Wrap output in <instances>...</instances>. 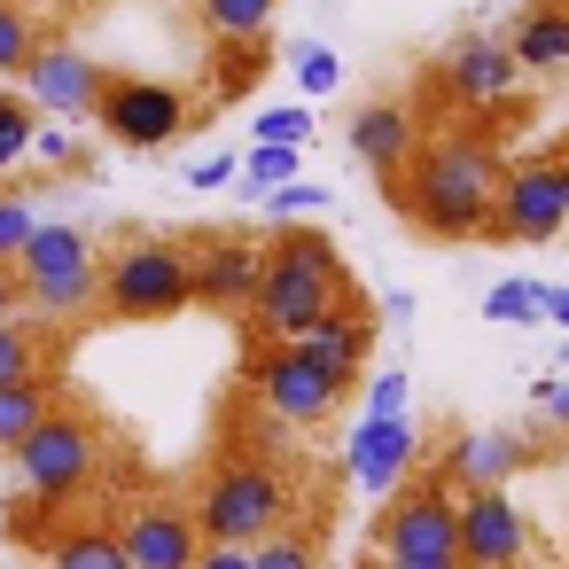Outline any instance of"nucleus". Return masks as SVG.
I'll list each match as a JSON object with an SVG mask.
<instances>
[{
    "instance_id": "nucleus-1",
    "label": "nucleus",
    "mask_w": 569,
    "mask_h": 569,
    "mask_svg": "<svg viewBox=\"0 0 569 569\" xmlns=\"http://www.w3.org/2000/svg\"><path fill=\"white\" fill-rule=\"evenodd\" d=\"M499 188H507V164L483 133H437L413 149L406 180H390V203L437 242H476L491 234Z\"/></svg>"
},
{
    "instance_id": "nucleus-2",
    "label": "nucleus",
    "mask_w": 569,
    "mask_h": 569,
    "mask_svg": "<svg viewBox=\"0 0 569 569\" xmlns=\"http://www.w3.org/2000/svg\"><path fill=\"white\" fill-rule=\"evenodd\" d=\"M343 312H367L343 250L320 227H281L266 242V281H258V305H250L258 343H305L312 328H328Z\"/></svg>"
},
{
    "instance_id": "nucleus-3",
    "label": "nucleus",
    "mask_w": 569,
    "mask_h": 569,
    "mask_svg": "<svg viewBox=\"0 0 569 569\" xmlns=\"http://www.w3.org/2000/svg\"><path fill=\"white\" fill-rule=\"evenodd\" d=\"M196 530L203 546H266L273 530H289L297 515V483L281 460H258V452H227L211 460V476L196 483Z\"/></svg>"
},
{
    "instance_id": "nucleus-4",
    "label": "nucleus",
    "mask_w": 569,
    "mask_h": 569,
    "mask_svg": "<svg viewBox=\"0 0 569 569\" xmlns=\"http://www.w3.org/2000/svg\"><path fill=\"white\" fill-rule=\"evenodd\" d=\"M196 305V266H188V234H126L118 250H102V320L149 328Z\"/></svg>"
},
{
    "instance_id": "nucleus-5",
    "label": "nucleus",
    "mask_w": 569,
    "mask_h": 569,
    "mask_svg": "<svg viewBox=\"0 0 569 569\" xmlns=\"http://www.w3.org/2000/svg\"><path fill=\"white\" fill-rule=\"evenodd\" d=\"M24 281V320H102V250L71 219H40V234L17 258Z\"/></svg>"
},
{
    "instance_id": "nucleus-6",
    "label": "nucleus",
    "mask_w": 569,
    "mask_h": 569,
    "mask_svg": "<svg viewBox=\"0 0 569 569\" xmlns=\"http://www.w3.org/2000/svg\"><path fill=\"white\" fill-rule=\"evenodd\" d=\"M102 468V421L87 406H56L17 452H9V476L24 499H79Z\"/></svg>"
},
{
    "instance_id": "nucleus-7",
    "label": "nucleus",
    "mask_w": 569,
    "mask_h": 569,
    "mask_svg": "<svg viewBox=\"0 0 569 569\" xmlns=\"http://www.w3.org/2000/svg\"><path fill=\"white\" fill-rule=\"evenodd\" d=\"M250 398H258L273 421H289V429H320V421L343 413L351 382L328 375L305 343H258V359H250Z\"/></svg>"
},
{
    "instance_id": "nucleus-8",
    "label": "nucleus",
    "mask_w": 569,
    "mask_h": 569,
    "mask_svg": "<svg viewBox=\"0 0 569 569\" xmlns=\"http://www.w3.org/2000/svg\"><path fill=\"white\" fill-rule=\"evenodd\" d=\"M375 553L382 561H460V499L445 476H413L390 491L375 515Z\"/></svg>"
},
{
    "instance_id": "nucleus-9",
    "label": "nucleus",
    "mask_w": 569,
    "mask_h": 569,
    "mask_svg": "<svg viewBox=\"0 0 569 569\" xmlns=\"http://www.w3.org/2000/svg\"><path fill=\"white\" fill-rule=\"evenodd\" d=\"M188 118H196V102H188L172 79H149V71H110L102 110H94V126H102L118 149H172V141L188 133Z\"/></svg>"
},
{
    "instance_id": "nucleus-10",
    "label": "nucleus",
    "mask_w": 569,
    "mask_h": 569,
    "mask_svg": "<svg viewBox=\"0 0 569 569\" xmlns=\"http://www.w3.org/2000/svg\"><path fill=\"white\" fill-rule=\"evenodd\" d=\"M553 234H569V157H530L499 188L491 242H553Z\"/></svg>"
},
{
    "instance_id": "nucleus-11",
    "label": "nucleus",
    "mask_w": 569,
    "mask_h": 569,
    "mask_svg": "<svg viewBox=\"0 0 569 569\" xmlns=\"http://www.w3.org/2000/svg\"><path fill=\"white\" fill-rule=\"evenodd\" d=\"M188 266H196V305L211 312H250L258 281H266V242L234 234V227H203L188 234Z\"/></svg>"
},
{
    "instance_id": "nucleus-12",
    "label": "nucleus",
    "mask_w": 569,
    "mask_h": 569,
    "mask_svg": "<svg viewBox=\"0 0 569 569\" xmlns=\"http://www.w3.org/2000/svg\"><path fill=\"white\" fill-rule=\"evenodd\" d=\"M102 87H110V71L87 48H71V40H40V56L24 63V102L40 118H94Z\"/></svg>"
},
{
    "instance_id": "nucleus-13",
    "label": "nucleus",
    "mask_w": 569,
    "mask_h": 569,
    "mask_svg": "<svg viewBox=\"0 0 569 569\" xmlns=\"http://www.w3.org/2000/svg\"><path fill=\"white\" fill-rule=\"evenodd\" d=\"M118 538H126V561H133V569H196V561H203L196 507H188V499H164V491L133 499L126 522H118Z\"/></svg>"
},
{
    "instance_id": "nucleus-14",
    "label": "nucleus",
    "mask_w": 569,
    "mask_h": 569,
    "mask_svg": "<svg viewBox=\"0 0 569 569\" xmlns=\"http://www.w3.org/2000/svg\"><path fill=\"white\" fill-rule=\"evenodd\" d=\"M437 87H445L460 110H499V102H515L522 63H515V48H507V40L468 32V40H452V48L437 56Z\"/></svg>"
},
{
    "instance_id": "nucleus-15",
    "label": "nucleus",
    "mask_w": 569,
    "mask_h": 569,
    "mask_svg": "<svg viewBox=\"0 0 569 569\" xmlns=\"http://www.w3.org/2000/svg\"><path fill=\"white\" fill-rule=\"evenodd\" d=\"M530 561V515L515 491H460V569H522Z\"/></svg>"
},
{
    "instance_id": "nucleus-16",
    "label": "nucleus",
    "mask_w": 569,
    "mask_h": 569,
    "mask_svg": "<svg viewBox=\"0 0 569 569\" xmlns=\"http://www.w3.org/2000/svg\"><path fill=\"white\" fill-rule=\"evenodd\" d=\"M413 452H421V429H413V413H359V429H351V445H343V468H351V483L367 491V499H390L398 483H413Z\"/></svg>"
},
{
    "instance_id": "nucleus-17",
    "label": "nucleus",
    "mask_w": 569,
    "mask_h": 569,
    "mask_svg": "<svg viewBox=\"0 0 569 569\" xmlns=\"http://www.w3.org/2000/svg\"><path fill=\"white\" fill-rule=\"evenodd\" d=\"M522 468H530V437H515V429H460L445 445V468L437 476L452 491H507Z\"/></svg>"
},
{
    "instance_id": "nucleus-18",
    "label": "nucleus",
    "mask_w": 569,
    "mask_h": 569,
    "mask_svg": "<svg viewBox=\"0 0 569 569\" xmlns=\"http://www.w3.org/2000/svg\"><path fill=\"white\" fill-rule=\"evenodd\" d=\"M413 149H421V126H413V110H406V102H367V110L351 118V157H359L382 188H390V180H406Z\"/></svg>"
},
{
    "instance_id": "nucleus-19",
    "label": "nucleus",
    "mask_w": 569,
    "mask_h": 569,
    "mask_svg": "<svg viewBox=\"0 0 569 569\" xmlns=\"http://www.w3.org/2000/svg\"><path fill=\"white\" fill-rule=\"evenodd\" d=\"M507 48H515V63H522V71L569 79V0H530Z\"/></svg>"
},
{
    "instance_id": "nucleus-20",
    "label": "nucleus",
    "mask_w": 569,
    "mask_h": 569,
    "mask_svg": "<svg viewBox=\"0 0 569 569\" xmlns=\"http://www.w3.org/2000/svg\"><path fill=\"white\" fill-rule=\"evenodd\" d=\"M305 351L328 367V375H343V382H359V367L375 359V312H343V320H328V328H312L305 336Z\"/></svg>"
},
{
    "instance_id": "nucleus-21",
    "label": "nucleus",
    "mask_w": 569,
    "mask_h": 569,
    "mask_svg": "<svg viewBox=\"0 0 569 569\" xmlns=\"http://www.w3.org/2000/svg\"><path fill=\"white\" fill-rule=\"evenodd\" d=\"M56 382L48 375V320H0V390Z\"/></svg>"
},
{
    "instance_id": "nucleus-22",
    "label": "nucleus",
    "mask_w": 569,
    "mask_h": 569,
    "mask_svg": "<svg viewBox=\"0 0 569 569\" xmlns=\"http://www.w3.org/2000/svg\"><path fill=\"white\" fill-rule=\"evenodd\" d=\"M266 71H273L266 40H219V48H211V102H219V110H227V102H242Z\"/></svg>"
},
{
    "instance_id": "nucleus-23",
    "label": "nucleus",
    "mask_w": 569,
    "mask_h": 569,
    "mask_svg": "<svg viewBox=\"0 0 569 569\" xmlns=\"http://www.w3.org/2000/svg\"><path fill=\"white\" fill-rule=\"evenodd\" d=\"M48 569H133V561H126V538L110 522H79L48 546Z\"/></svg>"
},
{
    "instance_id": "nucleus-24",
    "label": "nucleus",
    "mask_w": 569,
    "mask_h": 569,
    "mask_svg": "<svg viewBox=\"0 0 569 569\" xmlns=\"http://www.w3.org/2000/svg\"><path fill=\"white\" fill-rule=\"evenodd\" d=\"M273 9H281V0H196V24H203L211 48L219 40H266L273 32Z\"/></svg>"
},
{
    "instance_id": "nucleus-25",
    "label": "nucleus",
    "mask_w": 569,
    "mask_h": 569,
    "mask_svg": "<svg viewBox=\"0 0 569 569\" xmlns=\"http://www.w3.org/2000/svg\"><path fill=\"white\" fill-rule=\"evenodd\" d=\"M63 398H56V382H17V390H0V452H17L48 413H56Z\"/></svg>"
},
{
    "instance_id": "nucleus-26",
    "label": "nucleus",
    "mask_w": 569,
    "mask_h": 569,
    "mask_svg": "<svg viewBox=\"0 0 569 569\" xmlns=\"http://www.w3.org/2000/svg\"><path fill=\"white\" fill-rule=\"evenodd\" d=\"M483 320H499V328L546 320V281H491V289H483Z\"/></svg>"
},
{
    "instance_id": "nucleus-27",
    "label": "nucleus",
    "mask_w": 569,
    "mask_h": 569,
    "mask_svg": "<svg viewBox=\"0 0 569 569\" xmlns=\"http://www.w3.org/2000/svg\"><path fill=\"white\" fill-rule=\"evenodd\" d=\"M40 56V24L24 0H0V79H24V63Z\"/></svg>"
},
{
    "instance_id": "nucleus-28",
    "label": "nucleus",
    "mask_w": 569,
    "mask_h": 569,
    "mask_svg": "<svg viewBox=\"0 0 569 569\" xmlns=\"http://www.w3.org/2000/svg\"><path fill=\"white\" fill-rule=\"evenodd\" d=\"M32 164H40L48 180H79V172L94 164V149H87L71 126H40V141H32Z\"/></svg>"
},
{
    "instance_id": "nucleus-29",
    "label": "nucleus",
    "mask_w": 569,
    "mask_h": 569,
    "mask_svg": "<svg viewBox=\"0 0 569 569\" xmlns=\"http://www.w3.org/2000/svg\"><path fill=\"white\" fill-rule=\"evenodd\" d=\"M32 234H40V203H32V188H0V266H17Z\"/></svg>"
},
{
    "instance_id": "nucleus-30",
    "label": "nucleus",
    "mask_w": 569,
    "mask_h": 569,
    "mask_svg": "<svg viewBox=\"0 0 569 569\" xmlns=\"http://www.w3.org/2000/svg\"><path fill=\"white\" fill-rule=\"evenodd\" d=\"M250 569H320V538L312 530H273L266 546H250Z\"/></svg>"
},
{
    "instance_id": "nucleus-31",
    "label": "nucleus",
    "mask_w": 569,
    "mask_h": 569,
    "mask_svg": "<svg viewBox=\"0 0 569 569\" xmlns=\"http://www.w3.org/2000/svg\"><path fill=\"white\" fill-rule=\"evenodd\" d=\"M289 71H297V87H305V94H336V87H343V56H336L328 40H297Z\"/></svg>"
},
{
    "instance_id": "nucleus-32",
    "label": "nucleus",
    "mask_w": 569,
    "mask_h": 569,
    "mask_svg": "<svg viewBox=\"0 0 569 569\" xmlns=\"http://www.w3.org/2000/svg\"><path fill=\"white\" fill-rule=\"evenodd\" d=\"M258 149H305L312 141V110L305 102H273V110H258Z\"/></svg>"
},
{
    "instance_id": "nucleus-33",
    "label": "nucleus",
    "mask_w": 569,
    "mask_h": 569,
    "mask_svg": "<svg viewBox=\"0 0 569 569\" xmlns=\"http://www.w3.org/2000/svg\"><path fill=\"white\" fill-rule=\"evenodd\" d=\"M289 180H297V149H258V141H250V157H242V196L266 203V196L289 188Z\"/></svg>"
},
{
    "instance_id": "nucleus-34",
    "label": "nucleus",
    "mask_w": 569,
    "mask_h": 569,
    "mask_svg": "<svg viewBox=\"0 0 569 569\" xmlns=\"http://www.w3.org/2000/svg\"><path fill=\"white\" fill-rule=\"evenodd\" d=\"M32 141H40V110L17 94L9 110H0V172H17V164L32 157Z\"/></svg>"
},
{
    "instance_id": "nucleus-35",
    "label": "nucleus",
    "mask_w": 569,
    "mask_h": 569,
    "mask_svg": "<svg viewBox=\"0 0 569 569\" xmlns=\"http://www.w3.org/2000/svg\"><path fill=\"white\" fill-rule=\"evenodd\" d=\"M266 211H273L281 227H297V219L328 211V188H312V180H289V188H273V196H266Z\"/></svg>"
},
{
    "instance_id": "nucleus-36",
    "label": "nucleus",
    "mask_w": 569,
    "mask_h": 569,
    "mask_svg": "<svg viewBox=\"0 0 569 569\" xmlns=\"http://www.w3.org/2000/svg\"><path fill=\"white\" fill-rule=\"evenodd\" d=\"M227 180H242V157L234 149H211V157L188 164V188H227Z\"/></svg>"
},
{
    "instance_id": "nucleus-37",
    "label": "nucleus",
    "mask_w": 569,
    "mask_h": 569,
    "mask_svg": "<svg viewBox=\"0 0 569 569\" xmlns=\"http://www.w3.org/2000/svg\"><path fill=\"white\" fill-rule=\"evenodd\" d=\"M367 413H375V421H382V413H406V367L367 375Z\"/></svg>"
},
{
    "instance_id": "nucleus-38",
    "label": "nucleus",
    "mask_w": 569,
    "mask_h": 569,
    "mask_svg": "<svg viewBox=\"0 0 569 569\" xmlns=\"http://www.w3.org/2000/svg\"><path fill=\"white\" fill-rule=\"evenodd\" d=\"M530 398H538V413H546L553 429H569V382H538Z\"/></svg>"
},
{
    "instance_id": "nucleus-39",
    "label": "nucleus",
    "mask_w": 569,
    "mask_h": 569,
    "mask_svg": "<svg viewBox=\"0 0 569 569\" xmlns=\"http://www.w3.org/2000/svg\"><path fill=\"white\" fill-rule=\"evenodd\" d=\"M0 320H24V281H17V266H0Z\"/></svg>"
},
{
    "instance_id": "nucleus-40",
    "label": "nucleus",
    "mask_w": 569,
    "mask_h": 569,
    "mask_svg": "<svg viewBox=\"0 0 569 569\" xmlns=\"http://www.w3.org/2000/svg\"><path fill=\"white\" fill-rule=\"evenodd\" d=\"M546 320H553V328H569V289H553V281H546Z\"/></svg>"
},
{
    "instance_id": "nucleus-41",
    "label": "nucleus",
    "mask_w": 569,
    "mask_h": 569,
    "mask_svg": "<svg viewBox=\"0 0 569 569\" xmlns=\"http://www.w3.org/2000/svg\"><path fill=\"white\" fill-rule=\"evenodd\" d=\"M375 569H460V561H375Z\"/></svg>"
},
{
    "instance_id": "nucleus-42",
    "label": "nucleus",
    "mask_w": 569,
    "mask_h": 569,
    "mask_svg": "<svg viewBox=\"0 0 569 569\" xmlns=\"http://www.w3.org/2000/svg\"><path fill=\"white\" fill-rule=\"evenodd\" d=\"M561 367H569V351H561Z\"/></svg>"
}]
</instances>
